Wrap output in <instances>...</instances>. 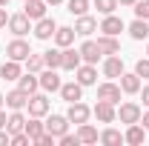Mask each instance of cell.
I'll list each match as a JSON object with an SVG mask.
<instances>
[{
  "label": "cell",
  "mask_w": 149,
  "mask_h": 146,
  "mask_svg": "<svg viewBox=\"0 0 149 146\" xmlns=\"http://www.w3.org/2000/svg\"><path fill=\"white\" fill-rule=\"evenodd\" d=\"M23 3H26V0H23Z\"/></svg>",
  "instance_id": "f907efd6"
},
{
  "label": "cell",
  "mask_w": 149,
  "mask_h": 146,
  "mask_svg": "<svg viewBox=\"0 0 149 146\" xmlns=\"http://www.w3.org/2000/svg\"><path fill=\"white\" fill-rule=\"evenodd\" d=\"M80 63H83L80 52H77V49H72V46H66V49H63V63H60V69H66V72H74Z\"/></svg>",
  "instance_id": "7c38bea8"
},
{
  "label": "cell",
  "mask_w": 149,
  "mask_h": 146,
  "mask_svg": "<svg viewBox=\"0 0 149 146\" xmlns=\"http://www.w3.org/2000/svg\"><path fill=\"white\" fill-rule=\"evenodd\" d=\"M37 77H40V89L43 92H60V86H63V83H60V74H57L55 69H43Z\"/></svg>",
  "instance_id": "8992f818"
},
{
  "label": "cell",
  "mask_w": 149,
  "mask_h": 146,
  "mask_svg": "<svg viewBox=\"0 0 149 146\" xmlns=\"http://www.w3.org/2000/svg\"><path fill=\"white\" fill-rule=\"evenodd\" d=\"M20 60H6V63H3V66H0V77H3V80H17L20 77Z\"/></svg>",
  "instance_id": "4316f807"
},
{
  "label": "cell",
  "mask_w": 149,
  "mask_h": 146,
  "mask_svg": "<svg viewBox=\"0 0 149 146\" xmlns=\"http://www.w3.org/2000/svg\"><path fill=\"white\" fill-rule=\"evenodd\" d=\"M46 3H49V6H60L63 0H46Z\"/></svg>",
  "instance_id": "bcb514c9"
},
{
  "label": "cell",
  "mask_w": 149,
  "mask_h": 146,
  "mask_svg": "<svg viewBox=\"0 0 149 146\" xmlns=\"http://www.w3.org/2000/svg\"><path fill=\"white\" fill-rule=\"evenodd\" d=\"M141 95H143V103L149 106V86H143V89H141Z\"/></svg>",
  "instance_id": "7bdbcfd3"
},
{
  "label": "cell",
  "mask_w": 149,
  "mask_h": 146,
  "mask_svg": "<svg viewBox=\"0 0 149 146\" xmlns=\"http://www.w3.org/2000/svg\"><path fill=\"white\" fill-rule=\"evenodd\" d=\"M141 123H143V129L149 132V112H146V115H141Z\"/></svg>",
  "instance_id": "b9f144b4"
},
{
  "label": "cell",
  "mask_w": 149,
  "mask_h": 146,
  "mask_svg": "<svg viewBox=\"0 0 149 146\" xmlns=\"http://www.w3.org/2000/svg\"><path fill=\"white\" fill-rule=\"evenodd\" d=\"M23 63H26V72H35V74H40L46 69V66H43V55H29Z\"/></svg>",
  "instance_id": "1f68e13d"
},
{
  "label": "cell",
  "mask_w": 149,
  "mask_h": 146,
  "mask_svg": "<svg viewBox=\"0 0 149 146\" xmlns=\"http://www.w3.org/2000/svg\"><path fill=\"white\" fill-rule=\"evenodd\" d=\"M3 143H12V135H9V129H6V132H0V146Z\"/></svg>",
  "instance_id": "60d3db41"
},
{
  "label": "cell",
  "mask_w": 149,
  "mask_h": 146,
  "mask_svg": "<svg viewBox=\"0 0 149 146\" xmlns=\"http://www.w3.org/2000/svg\"><path fill=\"white\" fill-rule=\"evenodd\" d=\"M9 29H12V35H15V37H23V35H29L32 20L26 17V12H23V15H12V17H9Z\"/></svg>",
  "instance_id": "ba28073f"
},
{
  "label": "cell",
  "mask_w": 149,
  "mask_h": 146,
  "mask_svg": "<svg viewBox=\"0 0 149 146\" xmlns=\"http://www.w3.org/2000/svg\"><path fill=\"white\" fill-rule=\"evenodd\" d=\"M120 92L138 95V92H141V77H138L135 72H123V74H120Z\"/></svg>",
  "instance_id": "2e32d148"
},
{
  "label": "cell",
  "mask_w": 149,
  "mask_h": 146,
  "mask_svg": "<svg viewBox=\"0 0 149 146\" xmlns=\"http://www.w3.org/2000/svg\"><path fill=\"white\" fill-rule=\"evenodd\" d=\"M60 63H63V49H49V52H43V66H46V69H60Z\"/></svg>",
  "instance_id": "83f0119b"
},
{
  "label": "cell",
  "mask_w": 149,
  "mask_h": 146,
  "mask_svg": "<svg viewBox=\"0 0 149 146\" xmlns=\"http://www.w3.org/2000/svg\"><path fill=\"white\" fill-rule=\"evenodd\" d=\"M66 6H69V12H72V15H77V17L89 12V0H66Z\"/></svg>",
  "instance_id": "d6a6232c"
},
{
  "label": "cell",
  "mask_w": 149,
  "mask_h": 146,
  "mask_svg": "<svg viewBox=\"0 0 149 146\" xmlns=\"http://www.w3.org/2000/svg\"><path fill=\"white\" fill-rule=\"evenodd\" d=\"M141 115H143V112H141V106H138V103H123V106L118 109L120 123H126V126H129V123H141Z\"/></svg>",
  "instance_id": "52a82bcc"
},
{
  "label": "cell",
  "mask_w": 149,
  "mask_h": 146,
  "mask_svg": "<svg viewBox=\"0 0 149 146\" xmlns=\"http://www.w3.org/2000/svg\"><path fill=\"white\" fill-rule=\"evenodd\" d=\"M6 129H9V135L26 129V117H23V112H20V109H12V115L6 117Z\"/></svg>",
  "instance_id": "d4e9b609"
},
{
  "label": "cell",
  "mask_w": 149,
  "mask_h": 146,
  "mask_svg": "<svg viewBox=\"0 0 149 146\" xmlns=\"http://www.w3.org/2000/svg\"><path fill=\"white\" fill-rule=\"evenodd\" d=\"M77 138H80V143H97L100 140V135H97V129L86 120V123H80L77 126Z\"/></svg>",
  "instance_id": "484cf974"
},
{
  "label": "cell",
  "mask_w": 149,
  "mask_h": 146,
  "mask_svg": "<svg viewBox=\"0 0 149 146\" xmlns=\"http://www.w3.org/2000/svg\"><path fill=\"white\" fill-rule=\"evenodd\" d=\"M60 97H63L66 103H74V100H80V97H83V86H80L77 80L63 83V86H60Z\"/></svg>",
  "instance_id": "5bb4252c"
},
{
  "label": "cell",
  "mask_w": 149,
  "mask_h": 146,
  "mask_svg": "<svg viewBox=\"0 0 149 146\" xmlns=\"http://www.w3.org/2000/svg\"><path fill=\"white\" fill-rule=\"evenodd\" d=\"M57 143H60V146H77V143H80V138H77V135H69V132H63V135L57 138Z\"/></svg>",
  "instance_id": "74e56055"
},
{
  "label": "cell",
  "mask_w": 149,
  "mask_h": 146,
  "mask_svg": "<svg viewBox=\"0 0 149 146\" xmlns=\"http://www.w3.org/2000/svg\"><path fill=\"white\" fill-rule=\"evenodd\" d=\"M135 17L149 20V0H135Z\"/></svg>",
  "instance_id": "e575fe53"
},
{
  "label": "cell",
  "mask_w": 149,
  "mask_h": 146,
  "mask_svg": "<svg viewBox=\"0 0 149 146\" xmlns=\"http://www.w3.org/2000/svg\"><path fill=\"white\" fill-rule=\"evenodd\" d=\"M103 74H106V77H120V74H123V60L118 55H109L103 60Z\"/></svg>",
  "instance_id": "d6986e66"
},
{
  "label": "cell",
  "mask_w": 149,
  "mask_h": 146,
  "mask_svg": "<svg viewBox=\"0 0 149 146\" xmlns=\"http://www.w3.org/2000/svg\"><path fill=\"white\" fill-rule=\"evenodd\" d=\"M89 115H92V109L86 106V103H80V100H74V103H69V112H66V117H69V123H86L89 120Z\"/></svg>",
  "instance_id": "3957f363"
},
{
  "label": "cell",
  "mask_w": 149,
  "mask_h": 146,
  "mask_svg": "<svg viewBox=\"0 0 149 146\" xmlns=\"http://www.w3.org/2000/svg\"><path fill=\"white\" fill-rule=\"evenodd\" d=\"M12 143H15V146H32L35 140H32L26 132H15V135H12Z\"/></svg>",
  "instance_id": "d590c367"
},
{
  "label": "cell",
  "mask_w": 149,
  "mask_h": 146,
  "mask_svg": "<svg viewBox=\"0 0 149 146\" xmlns=\"http://www.w3.org/2000/svg\"><path fill=\"white\" fill-rule=\"evenodd\" d=\"M74 74H77V83H80V86H95V80H97V72H95L92 63H86V66L80 63V66L74 69Z\"/></svg>",
  "instance_id": "4fadbf2b"
},
{
  "label": "cell",
  "mask_w": 149,
  "mask_h": 146,
  "mask_svg": "<svg viewBox=\"0 0 149 146\" xmlns=\"http://www.w3.org/2000/svg\"><path fill=\"white\" fill-rule=\"evenodd\" d=\"M6 106H9V109H26V106H29V95L23 89L9 92V95H6Z\"/></svg>",
  "instance_id": "ffe728a7"
},
{
  "label": "cell",
  "mask_w": 149,
  "mask_h": 146,
  "mask_svg": "<svg viewBox=\"0 0 149 146\" xmlns=\"http://www.w3.org/2000/svg\"><path fill=\"white\" fill-rule=\"evenodd\" d=\"M77 52H80V57H83V63H92V66H95V63L100 60V49H97V43H95V40H86Z\"/></svg>",
  "instance_id": "ac0fdd59"
},
{
  "label": "cell",
  "mask_w": 149,
  "mask_h": 146,
  "mask_svg": "<svg viewBox=\"0 0 149 146\" xmlns=\"http://www.w3.org/2000/svg\"><path fill=\"white\" fill-rule=\"evenodd\" d=\"M135 74H138V77H149V57H141V60L135 63Z\"/></svg>",
  "instance_id": "8d00e7d4"
},
{
  "label": "cell",
  "mask_w": 149,
  "mask_h": 146,
  "mask_svg": "<svg viewBox=\"0 0 149 146\" xmlns=\"http://www.w3.org/2000/svg\"><path fill=\"white\" fill-rule=\"evenodd\" d=\"M143 138H146V129L141 126V123H129L126 135H123V140L132 143V146H141V143H143Z\"/></svg>",
  "instance_id": "603a6c76"
},
{
  "label": "cell",
  "mask_w": 149,
  "mask_h": 146,
  "mask_svg": "<svg viewBox=\"0 0 149 146\" xmlns=\"http://www.w3.org/2000/svg\"><path fill=\"white\" fill-rule=\"evenodd\" d=\"M74 32H77V35H83V37H89L92 32H97V20L89 17V15H80L77 23H74Z\"/></svg>",
  "instance_id": "7402d4cb"
},
{
  "label": "cell",
  "mask_w": 149,
  "mask_h": 146,
  "mask_svg": "<svg viewBox=\"0 0 149 146\" xmlns=\"http://www.w3.org/2000/svg\"><path fill=\"white\" fill-rule=\"evenodd\" d=\"M9 23V15H6V6H0V29Z\"/></svg>",
  "instance_id": "ab89813d"
},
{
  "label": "cell",
  "mask_w": 149,
  "mask_h": 146,
  "mask_svg": "<svg viewBox=\"0 0 149 146\" xmlns=\"http://www.w3.org/2000/svg\"><path fill=\"white\" fill-rule=\"evenodd\" d=\"M46 0H26V17L29 20H40L46 17Z\"/></svg>",
  "instance_id": "44dd1931"
},
{
  "label": "cell",
  "mask_w": 149,
  "mask_h": 146,
  "mask_svg": "<svg viewBox=\"0 0 149 146\" xmlns=\"http://www.w3.org/2000/svg\"><path fill=\"white\" fill-rule=\"evenodd\" d=\"M146 55H149V46H146Z\"/></svg>",
  "instance_id": "681fc988"
},
{
  "label": "cell",
  "mask_w": 149,
  "mask_h": 146,
  "mask_svg": "<svg viewBox=\"0 0 149 146\" xmlns=\"http://www.w3.org/2000/svg\"><path fill=\"white\" fill-rule=\"evenodd\" d=\"M0 6H9V0H0Z\"/></svg>",
  "instance_id": "c3c4849f"
},
{
  "label": "cell",
  "mask_w": 149,
  "mask_h": 146,
  "mask_svg": "<svg viewBox=\"0 0 149 146\" xmlns=\"http://www.w3.org/2000/svg\"><path fill=\"white\" fill-rule=\"evenodd\" d=\"M3 103H6V95H0V109H3Z\"/></svg>",
  "instance_id": "7dc6e473"
},
{
  "label": "cell",
  "mask_w": 149,
  "mask_h": 146,
  "mask_svg": "<svg viewBox=\"0 0 149 146\" xmlns=\"http://www.w3.org/2000/svg\"><path fill=\"white\" fill-rule=\"evenodd\" d=\"M43 126H46V132H49V135L60 138V135H63V132L69 129V117H63V115H52V117H49V120H46Z\"/></svg>",
  "instance_id": "8fae6325"
},
{
  "label": "cell",
  "mask_w": 149,
  "mask_h": 146,
  "mask_svg": "<svg viewBox=\"0 0 149 146\" xmlns=\"http://www.w3.org/2000/svg\"><path fill=\"white\" fill-rule=\"evenodd\" d=\"M55 32H57V23L52 17H40L37 20V26H35V37L37 40H52Z\"/></svg>",
  "instance_id": "9c48e42d"
},
{
  "label": "cell",
  "mask_w": 149,
  "mask_h": 146,
  "mask_svg": "<svg viewBox=\"0 0 149 146\" xmlns=\"http://www.w3.org/2000/svg\"><path fill=\"white\" fill-rule=\"evenodd\" d=\"M74 35H77L74 26H60V29L55 32V43L60 46V49H66V46H72V43H74Z\"/></svg>",
  "instance_id": "cb8c5ba5"
},
{
  "label": "cell",
  "mask_w": 149,
  "mask_h": 146,
  "mask_svg": "<svg viewBox=\"0 0 149 146\" xmlns=\"http://www.w3.org/2000/svg\"><path fill=\"white\" fill-rule=\"evenodd\" d=\"M120 6H135V0H118Z\"/></svg>",
  "instance_id": "f6af8a7d"
},
{
  "label": "cell",
  "mask_w": 149,
  "mask_h": 146,
  "mask_svg": "<svg viewBox=\"0 0 149 146\" xmlns=\"http://www.w3.org/2000/svg\"><path fill=\"white\" fill-rule=\"evenodd\" d=\"M95 9H97L100 15H115V9H118V0H95Z\"/></svg>",
  "instance_id": "836d02e7"
},
{
  "label": "cell",
  "mask_w": 149,
  "mask_h": 146,
  "mask_svg": "<svg viewBox=\"0 0 149 146\" xmlns=\"http://www.w3.org/2000/svg\"><path fill=\"white\" fill-rule=\"evenodd\" d=\"M23 132H26V135H29L32 140H37V138H40V135L46 132V126L40 123V117H32V120H26V129H23Z\"/></svg>",
  "instance_id": "f546056e"
},
{
  "label": "cell",
  "mask_w": 149,
  "mask_h": 146,
  "mask_svg": "<svg viewBox=\"0 0 149 146\" xmlns=\"http://www.w3.org/2000/svg\"><path fill=\"white\" fill-rule=\"evenodd\" d=\"M100 143H106V146H120V143H123V135H120L118 129H106V132H100Z\"/></svg>",
  "instance_id": "4dcf8cb0"
},
{
  "label": "cell",
  "mask_w": 149,
  "mask_h": 146,
  "mask_svg": "<svg viewBox=\"0 0 149 146\" xmlns=\"http://www.w3.org/2000/svg\"><path fill=\"white\" fill-rule=\"evenodd\" d=\"M97 49H100V55H118L120 52V43H118L115 35H100L97 37Z\"/></svg>",
  "instance_id": "e0dca14e"
},
{
  "label": "cell",
  "mask_w": 149,
  "mask_h": 146,
  "mask_svg": "<svg viewBox=\"0 0 149 146\" xmlns=\"http://www.w3.org/2000/svg\"><path fill=\"white\" fill-rule=\"evenodd\" d=\"M17 89H23L26 95H35L37 89H40V77H37L35 72H26L17 77Z\"/></svg>",
  "instance_id": "9a60e30c"
},
{
  "label": "cell",
  "mask_w": 149,
  "mask_h": 146,
  "mask_svg": "<svg viewBox=\"0 0 149 146\" xmlns=\"http://www.w3.org/2000/svg\"><path fill=\"white\" fill-rule=\"evenodd\" d=\"M97 100H106V103H118V100H120V83H112V80L100 83V86H97Z\"/></svg>",
  "instance_id": "277c9868"
},
{
  "label": "cell",
  "mask_w": 149,
  "mask_h": 146,
  "mask_svg": "<svg viewBox=\"0 0 149 146\" xmlns=\"http://www.w3.org/2000/svg\"><path fill=\"white\" fill-rule=\"evenodd\" d=\"M0 129H6V112L0 109Z\"/></svg>",
  "instance_id": "ee69618b"
},
{
  "label": "cell",
  "mask_w": 149,
  "mask_h": 146,
  "mask_svg": "<svg viewBox=\"0 0 149 146\" xmlns=\"http://www.w3.org/2000/svg\"><path fill=\"white\" fill-rule=\"evenodd\" d=\"M26 109H29V115H32V117H43V115H49V109H52V103H49V97H46V95H29V106H26Z\"/></svg>",
  "instance_id": "6da1fadb"
},
{
  "label": "cell",
  "mask_w": 149,
  "mask_h": 146,
  "mask_svg": "<svg viewBox=\"0 0 149 146\" xmlns=\"http://www.w3.org/2000/svg\"><path fill=\"white\" fill-rule=\"evenodd\" d=\"M92 115L100 120V123H115L118 120V112H115V103H106V100H97V106L92 109Z\"/></svg>",
  "instance_id": "5b68a950"
},
{
  "label": "cell",
  "mask_w": 149,
  "mask_h": 146,
  "mask_svg": "<svg viewBox=\"0 0 149 146\" xmlns=\"http://www.w3.org/2000/svg\"><path fill=\"white\" fill-rule=\"evenodd\" d=\"M97 32H103V35H120L123 32V20L118 17V15H103V23H100V29Z\"/></svg>",
  "instance_id": "30bf717a"
},
{
  "label": "cell",
  "mask_w": 149,
  "mask_h": 146,
  "mask_svg": "<svg viewBox=\"0 0 149 146\" xmlns=\"http://www.w3.org/2000/svg\"><path fill=\"white\" fill-rule=\"evenodd\" d=\"M29 55H32V49H29V43H26L23 37L12 40V43L6 46V57H9V60H20V63H23Z\"/></svg>",
  "instance_id": "7a4b0ae2"
},
{
  "label": "cell",
  "mask_w": 149,
  "mask_h": 146,
  "mask_svg": "<svg viewBox=\"0 0 149 146\" xmlns=\"http://www.w3.org/2000/svg\"><path fill=\"white\" fill-rule=\"evenodd\" d=\"M129 35H132V40H146V37H149V20H141V17H138L129 26Z\"/></svg>",
  "instance_id": "f1b7e54d"
},
{
  "label": "cell",
  "mask_w": 149,
  "mask_h": 146,
  "mask_svg": "<svg viewBox=\"0 0 149 146\" xmlns=\"http://www.w3.org/2000/svg\"><path fill=\"white\" fill-rule=\"evenodd\" d=\"M55 140H57L55 135H49V132H43V135H40V138H37L35 143H37V146H55Z\"/></svg>",
  "instance_id": "f35d334b"
}]
</instances>
